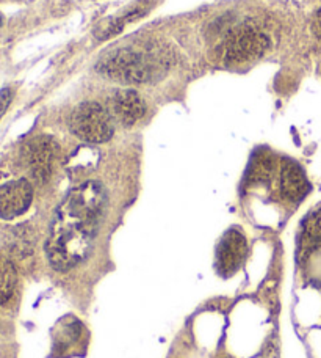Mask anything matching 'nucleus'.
<instances>
[{"mask_svg": "<svg viewBox=\"0 0 321 358\" xmlns=\"http://www.w3.org/2000/svg\"><path fill=\"white\" fill-rule=\"evenodd\" d=\"M105 208L107 194L99 182H83L69 192L57 209L46 244L57 271L66 272L88 257Z\"/></svg>", "mask_w": 321, "mask_h": 358, "instance_id": "obj_1", "label": "nucleus"}, {"mask_svg": "<svg viewBox=\"0 0 321 358\" xmlns=\"http://www.w3.org/2000/svg\"><path fill=\"white\" fill-rule=\"evenodd\" d=\"M160 62L156 57L137 49H119L102 60L98 66L99 71L107 78L117 79L124 84H144L157 73Z\"/></svg>", "mask_w": 321, "mask_h": 358, "instance_id": "obj_2", "label": "nucleus"}, {"mask_svg": "<svg viewBox=\"0 0 321 358\" xmlns=\"http://www.w3.org/2000/svg\"><path fill=\"white\" fill-rule=\"evenodd\" d=\"M269 49V40L265 34L253 27H240L224 38L218 48V59L226 66L245 65L259 60Z\"/></svg>", "mask_w": 321, "mask_h": 358, "instance_id": "obj_3", "label": "nucleus"}, {"mask_svg": "<svg viewBox=\"0 0 321 358\" xmlns=\"http://www.w3.org/2000/svg\"><path fill=\"white\" fill-rule=\"evenodd\" d=\"M70 131L87 143H105L113 137L112 117L99 102L88 101L70 115Z\"/></svg>", "mask_w": 321, "mask_h": 358, "instance_id": "obj_4", "label": "nucleus"}, {"mask_svg": "<svg viewBox=\"0 0 321 358\" xmlns=\"http://www.w3.org/2000/svg\"><path fill=\"white\" fill-rule=\"evenodd\" d=\"M57 152V143L47 136H40L25 145L24 159L30 173L38 182H46L52 173V164Z\"/></svg>", "mask_w": 321, "mask_h": 358, "instance_id": "obj_5", "label": "nucleus"}, {"mask_svg": "<svg viewBox=\"0 0 321 358\" xmlns=\"http://www.w3.org/2000/svg\"><path fill=\"white\" fill-rule=\"evenodd\" d=\"M33 200V187L27 179H16L0 185V217L13 220L22 215Z\"/></svg>", "mask_w": 321, "mask_h": 358, "instance_id": "obj_6", "label": "nucleus"}, {"mask_svg": "<svg viewBox=\"0 0 321 358\" xmlns=\"http://www.w3.org/2000/svg\"><path fill=\"white\" fill-rule=\"evenodd\" d=\"M248 255V242L239 229H229L216 250V263L220 272L230 275L237 272Z\"/></svg>", "mask_w": 321, "mask_h": 358, "instance_id": "obj_7", "label": "nucleus"}, {"mask_svg": "<svg viewBox=\"0 0 321 358\" xmlns=\"http://www.w3.org/2000/svg\"><path fill=\"white\" fill-rule=\"evenodd\" d=\"M113 112L124 126H132L144 117L146 104L135 90H119L113 96Z\"/></svg>", "mask_w": 321, "mask_h": 358, "instance_id": "obj_8", "label": "nucleus"}, {"mask_svg": "<svg viewBox=\"0 0 321 358\" xmlns=\"http://www.w3.org/2000/svg\"><path fill=\"white\" fill-rule=\"evenodd\" d=\"M309 192L303 169L292 161H284L281 169V194L288 201H299Z\"/></svg>", "mask_w": 321, "mask_h": 358, "instance_id": "obj_9", "label": "nucleus"}, {"mask_svg": "<svg viewBox=\"0 0 321 358\" xmlns=\"http://www.w3.org/2000/svg\"><path fill=\"white\" fill-rule=\"evenodd\" d=\"M146 13V8H138V10H132L128 11L126 16H121V17H114L112 19L110 22H105L102 24L100 27H98V30H96V38H98L99 41H104V40H108V38L119 34V31H123L126 25H128L133 21H137V19H140L141 16H143Z\"/></svg>", "mask_w": 321, "mask_h": 358, "instance_id": "obj_10", "label": "nucleus"}, {"mask_svg": "<svg viewBox=\"0 0 321 358\" xmlns=\"http://www.w3.org/2000/svg\"><path fill=\"white\" fill-rule=\"evenodd\" d=\"M16 271L8 259L0 255V305L8 302L15 294L16 287Z\"/></svg>", "mask_w": 321, "mask_h": 358, "instance_id": "obj_11", "label": "nucleus"}, {"mask_svg": "<svg viewBox=\"0 0 321 358\" xmlns=\"http://www.w3.org/2000/svg\"><path fill=\"white\" fill-rule=\"evenodd\" d=\"M303 241L304 244L309 247L321 245V208L313 210V213L307 217V220L304 223Z\"/></svg>", "mask_w": 321, "mask_h": 358, "instance_id": "obj_12", "label": "nucleus"}, {"mask_svg": "<svg viewBox=\"0 0 321 358\" xmlns=\"http://www.w3.org/2000/svg\"><path fill=\"white\" fill-rule=\"evenodd\" d=\"M271 171H273V161H271V159L262 157L254 164L251 173H253V178L259 179V181H260V179H265V178L271 175Z\"/></svg>", "mask_w": 321, "mask_h": 358, "instance_id": "obj_13", "label": "nucleus"}, {"mask_svg": "<svg viewBox=\"0 0 321 358\" xmlns=\"http://www.w3.org/2000/svg\"><path fill=\"white\" fill-rule=\"evenodd\" d=\"M13 101V92L10 88H3L0 90V120L5 115V112L8 110V107Z\"/></svg>", "mask_w": 321, "mask_h": 358, "instance_id": "obj_14", "label": "nucleus"}, {"mask_svg": "<svg viewBox=\"0 0 321 358\" xmlns=\"http://www.w3.org/2000/svg\"><path fill=\"white\" fill-rule=\"evenodd\" d=\"M312 27H313V34H315V35L320 38V40H321V10L317 13L315 21H313Z\"/></svg>", "mask_w": 321, "mask_h": 358, "instance_id": "obj_15", "label": "nucleus"}]
</instances>
